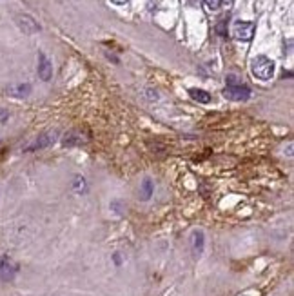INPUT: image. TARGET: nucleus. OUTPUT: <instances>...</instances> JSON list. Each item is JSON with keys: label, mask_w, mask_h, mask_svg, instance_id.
Wrapping results in <instances>:
<instances>
[{"label": "nucleus", "mask_w": 294, "mask_h": 296, "mask_svg": "<svg viewBox=\"0 0 294 296\" xmlns=\"http://www.w3.org/2000/svg\"><path fill=\"white\" fill-rule=\"evenodd\" d=\"M86 140H84V134H82V131H69V133H65L64 140H62V144H64L65 147L67 146H80V144H84Z\"/></svg>", "instance_id": "9"}, {"label": "nucleus", "mask_w": 294, "mask_h": 296, "mask_svg": "<svg viewBox=\"0 0 294 296\" xmlns=\"http://www.w3.org/2000/svg\"><path fill=\"white\" fill-rule=\"evenodd\" d=\"M153 193H155V184H153L151 178H145L142 184V189H140V198H142L143 202H147V200L153 196Z\"/></svg>", "instance_id": "10"}, {"label": "nucleus", "mask_w": 294, "mask_h": 296, "mask_svg": "<svg viewBox=\"0 0 294 296\" xmlns=\"http://www.w3.org/2000/svg\"><path fill=\"white\" fill-rule=\"evenodd\" d=\"M189 95L192 97V100L200 102V104H209L211 102V95L204 89H189Z\"/></svg>", "instance_id": "11"}, {"label": "nucleus", "mask_w": 294, "mask_h": 296, "mask_svg": "<svg viewBox=\"0 0 294 296\" xmlns=\"http://www.w3.org/2000/svg\"><path fill=\"white\" fill-rule=\"evenodd\" d=\"M58 133L57 131H47V133L40 134V136L35 140L29 147H26V151H37V149H44V147H49L51 144L57 140Z\"/></svg>", "instance_id": "5"}, {"label": "nucleus", "mask_w": 294, "mask_h": 296, "mask_svg": "<svg viewBox=\"0 0 294 296\" xmlns=\"http://www.w3.org/2000/svg\"><path fill=\"white\" fill-rule=\"evenodd\" d=\"M75 191H77V193H84V191L87 189V186H86V178H84V176H77V178H75Z\"/></svg>", "instance_id": "13"}, {"label": "nucleus", "mask_w": 294, "mask_h": 296, "mask_svg": "<svg viewBox=\"0 0 294 296\" xmlns=\"http://www.w3.org/2000/svg\"><path fill=\"white\" fill-rule=\"evenodd\" d=\"M16 24H18V28H20L22 31L28 33V35H33V33L40 31V26H38L37 22L33 20L31 16H28V15H18L16 16Z\"/></svg>", "instance_id": "7"}, {"label": "nucleus", "mask_w": 294, "mask_h": 296, "mask_svg": "<svg viewBox=\"0 0 294 296\" xmlns=\"http://www.w3.org/2000/svg\"><path fill=\"white\" fill-rule=\"evenodd\" d=\"M18 272V265L8 255L0 256V282H11Z\"/></svg>", "instance_id": "2"}, {"label": "nucleus", "mask_w": 294, "mask_h": 296, "mask_svg": "<svg viewBox=\"0 0 294 296\" xmlns=\"http://www.w3.org/2000/svg\"><path fill=\"white\" fill-rule=\"evenodd\" d=\"M224 97L229 98V100H234V102H241V100H247L251 97V89L245 87V85L238 84V85H227L224 89Z\"/></svg>", "instance_id": "4"}, {"label": "nucleus", "mask_w": 294, "mask_h": 296, "mask_svg": "<svg viewBox=\"0 0 294 296\" xmlns=\"http://www.w3.org/2000/svg\"><path fill=\"white\" fill-rule=\"evenodd\" d=\"M254 29H256V26H254L253 22H234L233 37L236 38V40L249 42L253 40L254 37Z\"/></svg>", "instance_id": "3"}, {"label": "nucleus", "mask_w": 294, "mask_h": 296, "mask_svg": "<svg viewBox=\"0 0 294 296\" xmlns=\"http://www.w3.org/2000/svg\"><path fill=\"white\" fill-rule=\"evenodd\" d=\"M205 4L209 6V9H218L222 2H220V0H205Z\"/></svg>", "instance_id": "14"}, {"label": "nucleus", "mask_w": 294, "mask_h": 296, "mask_svg": "<svg viewBox=\"0 0 294 296\" xmlns=\"http://www.w3.org/2000/svg\"><path fill=\"white\" fill-rule=\"evenodd\" d=\"M251 69H253V75L256 78H260V80H269L274 75V62L267 57H256L253 58Z\"/></svg>", "instance_id": "1"}, {"label": "nucleus", "mask_w": 294, "mask_h": 296, "mask_svg": "<svg viewBox=\"0 0 294 296\" xmlns=\"http://www.w3.org/2000/svg\"><path fill=\"white\" fill-rule=\"evenodd\" d=\"M38 77L44 82L51 80V77H53V64L44 53H40V57H38Z\"/></svg>", "instance_id": "6"}, {"label": "nucleus", "mask_w": 294, "mask_h": 296, "mask_svg": "<svg viewBox=\"0 0 294 296\" xmlns=\"http://www.w3.org/2000/svg\"><path fill=\"white\" fill-rule=\"evenodd\" d=\"M216 31L220 33V35H225V20H220V22H218Z\"/></svg>", "instance_id": "15"}, {"label": "nucleus", "mask_w": 294, "mask_h": 296, "mask_svg": "<svg viewBox=\"0 0 294 296\" xmlns=\"http://www.w3.org/2000/svg\"><path fill=\"white\" fill-rule=\"evenodd\" d=\"M113 4H118V6H122V4H126V2H129V0H111Z\"/></svg>", "instance_id": "17"}, {"label": "nucleus", "mask_w": 294, "mask_h": 296, "mask_svg": "<svg viewBox=\"0 0 294 296\" xmlns=\"http://www.w3.org/2000/svg\"><path fill=\"white\" fill-rule=\"evenodd\" d=\"M205 247V235L202 231H194L191 235V249L194 258H200Z\"/></svg>", "instance_id": "8"}, {"label": "nucleus", "mask_w": 294, "mask_h": 296, "mask_svg": "<svg viewBox=\"0 0 294 296\" xmlns=\"http://www.w3.org/2000/svg\"><path fill=\"white\" fill-rule=\"evenodd\" d=\"M220 2H224V4H233V0H220Z\"/></svg>", "instance_id": "18"}, {"label": "nucleus", "mask_w": 294, "mask_h": 296, "mask_svg": "<svg viewBox=\"0 0 294 296\" xmlns=\"http://www.w3.org/2000/svg\"><path fill=\"white\" fill-rule=\"evenodd\" d=\"M29 91H31V85L29 84H18V85H11L8 89V93L13 95V97H26Z\"/></svg>", "instance_id": "12"}, {"label": "nucleus", "mask_w": 294, "mask_h": 296, "mask_svg": "<svg viewBox=\"0 0 294 296\" xmlns=\"http://www.w3.org/2000/svg\"><path fill=\"white\" fill-rule=\"evenodd\" d=\"M113 260H114V264H116V265H120V264H122V258H120V255H118V253H114Z\"/></svg>", "instance_id": "16"}]
</instances>
